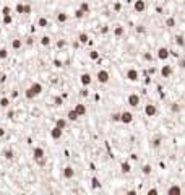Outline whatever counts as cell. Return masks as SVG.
<instances>
[{
	"label": "cell",
	"mask_w": 185,
	"mask_h": 195,
	"mask_svg": "<svg viewBox=\"0 0 185 195\" xmlns=\"http://www.w3.org/2000/svg\"><path fill=\"white\" fill-rule=\"evenodd\" d=\"M7 57H8V51H7V49H0V58L5 60Z\"/></svg>",
	"instance_id": "obj_39"
},
{
	"label": "cell",
	"mask_w": 185,
	"mask_h": 195,
	"mask_svg": "<svg viewBox=\"0 0 185 195\" xmlns=\"http://www.w3.org/2000/svg\"><path fill=\"white\" fill-rule=\"evenodd\" d=\"M10 13H12V8H10V7H3L2 8V15H10Z\"/></svg>",
	"instance_id": "obj_44"
},
{
	"label": "cell",
	"mask_w": 185,
	"mask_h": 195,
	"mask_svg": "<svg viewBox=\"0 0 185 195\" xmlns=\"http://www.w3.org/2000/svg\"><path fill=\"white\" fill-rule=\"evenodd\" d=\"M24 96H26V99H34L36 98V94L31 91V88H28V90L24 91Z\"/></svg>",
	"instance_id": "obj_31"
},
{
	"label": "cell",
	"mask_w": 185,
	"mask_h": 195,
	"mask_svg": "<svg viewBox=\"0 0 185 195\" xmlns=\"http://www.w3.org/2000/svg\"><path fill=\"white\" fill-rule=\"evenodd\" d=\"M44 156H46V153H44V148H41V146H36V148L33 150V158H34V161L44 158Z\"/></svg>",
	"instance_id": "obj_9"
},
{
	"label": "cell",
	"mask_w": 185,
	"mask_h": 195,
	"mask_svg": "<svg viewBox=\"0 0 185 195\" xmlns=\"http://www.w3.org/2000/svg\"><path fill=\"white\" fill-rule=\"evenodd\" d=\"M33 12V8H31V5H29V3H26L24 5V15H29V13H31Z\"/></svg>",
	"instance_id": "obj_43"
},
{
	"label": "cell",
	"mask_w": 185,
	"mask_h": 195,
	"mask_svg": "<svg viewBox=\"0 0 185 195\" xmlns=\"http://www.w3.org/2000/svg\"><path fill=\"white\" fill-rule=\"evenodd\" d=\"M88 94H90V93H88V90H86V88H83V90H81V96H88Z\"/></svg>",
	"instance_id": "obj_52"
},
{
	"label": "cell",
	"mask_w": 185,
	"mask_h": 195,
	"mask_svg": "<svg viewBox=\"0 0 185 195\" xmlns=\"http://www.w3.org/2000/svg\"><path fill=\"white\" fill-rule=\"evenodd\" d=\"M84 15H86V13L83 12V10H80V8H78L76 12H75V18H78V20H81V18H83Z\"/></svg>",
	"instance_id": "obj_38"
},
{
	"label": "cell",
	"mask_w": 185,
	"mask_h": 195,
	"mask_svg": "<svg viewBox=\"0 0 185 195\" xmlns=\"http://www.w3.org/2000/svg\"><path fill=\"white\" fill-rule=\"evenodd\" d=\"M136 33H138V34H144L146 33V28L141 26V25H138V26H136Z\"/></svg>",
	"instance_id": "obj_41"
},
{
	"label": "cell",
	"mask_w": 185,
	"mask_h": 195,
	"mask_svg": "<svg viewBox=\"0 0 185 195\" xmlns=\"http://www.w3.org/2000/svg\"><path fill=\"white\" fill-rule=\"evenodd\" d=\"M13 115H15L13 111H10V112H8V119H13Z\"/></svg>",
	"instance_id": "obj_54"
},
{
	"label": "cell",
	"mask_w": 185,
	"mask_h": 195,
	"mask_svg": "<svg viewBox=\"0 0 185 195\" xmlns=\"http://www.w3.org/2000/svg\"><path fill=\"white\" fill-rule=\"evenodd\" d=\"M80 10H83L84 13H90V5H88V2H81L80 3Z\"/></svg>",
	"instance_id": "obj_33"
},
{
	"label": "cell",
	"mask_w": 185,
	"mask_h": 195,
	"mask_svg": "<svg viewBox=\"0 0 185 195\" xmlns=\"http://www.w3.org/2000/svg\"><path fill=\"white\" fill-rule=\"evenodd\" d=\"M3 25H12V21H13V18H12V15H3Z\"/></svg>",
	"instance_id": "obj_34"
},
{
	"label": "cell",
	"mask_w": 185,
	"mask_h": 195,
	"mask_svg": "<svg viewBox=\"0 0 185 195\" xmlns=\"http://www.w3.org/2000/svg\"><path fill=\"white\" fill-rule=\"evenodd\" d=\"M120 115H122V114H117V112H114V114L111 115L112 122H120Z\"/></svg>",
	"instance_id": "obj_40"
},
{
	"label": "cell",
	"mask_w": 185,
	"mask_h": 195,
	"mask_svg": "<svg viewBox=\"0 0 185 195\" xmlns=\"http://www.w3.org/2000/svg\"><path fill=\"white\" fill-rule=\"evenodd\" d=\"M80 81H81L83 86H90V85L93 83V76H91L90 73H83V75L80 76Z\"/></svg>",
	"instance_id": "obj_10"
},
{
	"label": "cell",
	"mask_w": 185,
	"mask_h": 195,
	"mask_svg": "<svg viewBox=\"0 0 185 195\" xmlns=\"http://www.w3.org/2000/svg\"><path fill=\"white\" fill-rule=\"evenodd\" d=\"M21 46H23L21 39H13V41H12V49H13V51H19V49H21Z\"/></svg>",
	"instance_id": "obj_18"
},
{
	"label": "cell",
	"mask_w": 185,
	"mask_h": 195,
	"mask_svg": "<svg viewBox=\"0 0 185 195\" xmlns=\"http://www.w3.org/2000/svg\"><path fill=\"white\" fill-rule=\"evenodd\" d=\"M169 55H171V51L167 47H159L158 49V58L159 60H167Z\"/></svg>",
	"instance_id": "obj_2"
},
{
	"label": "cell",
	"mask_w": 185,
	"mask_h": 195,
	"mask_svg": "<svg viewBox=\"0 0 185 195\" xmlns=\"http://www.w3.org/2000/svg\"><path fill=\"white\" fill-rule=\"evenodd\" d=\"M3 156H5V159H8V161H12V159L15 158V151H13L12 148H7V150L3 151Z\"/></svg>",
	"instance_id": "obj_20"
},
{
	"label": "cell",
	"mask_w": 185,
	"mask_h": 195,
	"mask_svg": "<svg viewBox=\"0 0 185 195\" xmlns=\"http://www.w3.org/2000/svg\"><path fill=\"white\" fill-rule=\"evenodd\" d=\"M143 57H144V60H148V62H150V60H151V58H153V57H151V54H150V52H146V54H144V55H143Z\"/></svg>",
	"instance_id": "obj_50"
},
{
	"label": "cell",
	"mask_w": 185,
	"mask_h": 195,
	"mask_svg": "<svg viewBox=\"0 0 185 195\" xmlns=\"http://www.w3.org/2000/svg\"><path fill=\"white\" fill-rule=\"evenodd\" d=\"M127 101H128V104H130L132 107H138V106H140V96L136 94V93H132Z\"/></svg>",
	"instance_id": "obj_8"
},
{
	"label": "cell",
	"mask_w": 185,
	"mask_h": 195,
	"mask_svg": "<svg viewBox=\"0 0 185 195\" xmlns=\"http://www.w3.org/2000/svg\"><path fill=\"white\" fill-rule=\"evenodd\" d=\"M171 111H172V112H179V111H180V106H179L177 103H174V104L171 106Z\"/></svg>",
	"instance_id": "obj_42"
},
{
	"label": "cell",
	"mask_w": 185,
	"mask_h": 195,
	"mask_svg": "<svg viewBox=\"0 0 185 195\" xmlns=\"http://www.w3.org/2000/svg\"><path fill=\"white\" fill-rule=\"evenodd\" d=\"M73 109L78 112V115H80V117H83V115L86 114V106H84V104H76Z\"/></svg>",
	"instance_id": "obj_17"
},
{
	"label": "cell",
	"mask_w": 185,
	"mask_h": 195,
	"mask_svg": "<svg viewBox=\"0 0 185 195\" xmlns=\"http://www.w3.org/2000/svg\"><path fill=\"white\" fill-rule=\"evenodd\" d=\"M179 67L185 70V58H180V60H179Z\"/></svg>",
	"instance_id": "obj_49"
},
{
	"label": "cell",
	"mask_w": 185,
	"mask_h": 195,
	"mask_svg": "<svg viewBox=\"0 0 185 195\" xmlns=\"http://www.w3.org/2000/svg\"><path fill=\"white\" fill-rule=\"evenodd\" d=\"M114 10H115V12H120V10H122V5H120L119 2L114 3Z\"/></svg>",
	"instance_id": "obj_47"
},
{
	"label": "cell",
	"mask_w": 185,
	"mask_h": 195,
	"mask_svg": "<svg viewBox=\"0 0 185 195\" xmlns=\"http://www.w3.org/2000/svg\"><path fill=\"white\" fill-rule=\"evenodd\" d=\"M67 119H68V122H76L78 119H80V115H78V112L75 109H72V111L67 112Z\"/></svg>",
	"instance_id": "obj_11"
},
{
	"label": "cell",
	"mask_w": 185,
	"mask_h": 195,
	"mask_svg": "<svg viewBox=\"0 0 185 195\" xmlns=\"http://www.w3.org/2000/svg\"><path fill=\"white\" fill-rule=\"evenodd\" d=\"M75 176V169L72 168V166H67V168H63V177L65 179H72Z\"/></svg>",
	"instance_id": "obj_13"
},
{
	"label": "cell",
	"mask_w": 185,
	"mask_h": 195,
	"mask_svg": "<svg viewBox=\"0 0 185 195\" xmlns=\"http://www.w3.org/2000/svg\"><path fill=\"white\" fill-rule=\"evenodd\" d=\"M90 58H91V60H97V58H99V52H97V51H91L90 52Z\"/></svg>",
	"instance_id": "obj_37"
},
{
	"label": "cell",
	"mask_w": 185,
	"mask_h": 195,
	"mask_svg": "<svg viewBox=\"0 0 185 195\" xmlns=\"http://www.w3.org/2000/svg\"><path fill=\"white\" fill-rule=\"evenodd\" d=\"M62 135H63V129H60L58 125H54V129L51 130V136H52V138L54 140H60Z\"/></svg>",
	"instance_id": "obj_6"
},
{
	"label": "cell",
	"mask_w": 185,
	"mask_h": 195,
	"mask_svg": "<svg viewBox=\"0 0 185 195\" xmlns=\"http://www.w3.org/2000/svg\"><path fill=\"white\" fill-rule=\"evenodd\" d=\"M47 23H49V21H47V18H44V16H41V18L37 20V26H41V28H46Z\"/></svg>",
	"instance_id": "obj_29"
},
{
	"label": "cell",
	"mask_w": 185,
	"mask_h": 195,
	"mask_svg": "<svg viewBox=\"0 0 185 195\" xmlns=\"http://www.w3.org/2000/svg\"><path fill=\"white\" fill-rule=\"evenodd\" d=\"M120 122L122 124H132L133 122V114L132 112H128V111H125V112H122V115H120Z\"/></svg>",
	"instance_id": "obj_7"
},
{
	"label": "cell",
	"mask_w": 185,
	"mask_h": 195,
	"mask_svg": "<svg viewBox=\"0 0 185 195\" xmlns=\"http://www.w3.org/2000/svg\"><path fill=\"white\" fill-rule=\"evenodd\" d=\"M8 106H10V99H8V98H0V107H2V109H7Z\"/></svg>",
	"instance_id": "obj_27"
},
{
	"label": "cell",
	"mask_w": 185,
	"mask_h": 195,
	"mask_svg": "<svg viewBox=\"0 0 185 195\" xmlns=\"http://www.w3.org/2000/svg\"><path fill=\"white\" fill-rule=\"evenodd\" d=\"M78 41H80L81 44H88V42H90V37H88L86 33H80V36H78Z\"/></svg>",
	"instance_id": "obj_24"
},
{
	"label": "cell",
	"mask_w": 185,
	"mask_h": 195,
	"mask_svg": "<svg viewBox=\"0 0 185 195\" xmlns=\"http://www.w3.org/2000/svg\"><path fill=\"white\" fill-rule=\"evenodd\" d=\"M65 46H67L65 39H58V41H57V47H65Z\"/></svg>",
	"instance_id": "obj_45"
},
{
	"label": "cell",
	"mask_w": 185,
	"mask_h": 195,
	"mask_svg": "<svg viewBox=\"0 0 185 195\" xmlns=\"http://www.w3.org/2000/svg\"><path fill=\"white\" fill-rule=\"evenodd\" d=\"M120 171H122L123 174H130V172H132V164H130L128 161H123V163L120 164Z\"/></svg>",
	"instance_id": "obj_16"
},
{
	"label": "cell",
	"mask_w": 185,
	"mask_h": 195,
	"mask_svg": "<svg viewBox=\"0 0 185 195\" xmlns=\"http://www.w3.org/2000/svg\"><path fill=\"white\" fill-rule=\"evenodd\" d=\"M151 146H153V148H159V146H161V138H159V136H156V138L151 140Z\"/></svg>",
	"instance_id": "obj_28"
},
{
	"label": "cell",
	"mask_w": 185,
	"mask_h": 195,
	"mask_svg": "<svg viewBox=\"0 0 185 195\" xmlns=\"http://www.w3.org/2000/svg\"><path fill=\"white\" fill-rule=\"evenodd\" d=\"M0 73H2V67H0Z\"/></svg>",
	"instance_id": "obj_56"
},
{
	"label": "cell",
	"mask_w": 185,
	"mask_h": 195,
	"mask_svg": "<svg viewBox=\"0 0 185 195\" xmlns=\"http://www.w3.org/2000/svg\"><path fill=\"white\" fill-rule=\"evenodd\" d=\"M101 33L102 34H107V33H109V26H102L101 28Z\"/></svg>",
	"instance_id": "obj_48"
},
{
	"label": "cell",
	"mask_w": 185,
	"mask_h": 195,
	"mask_svg": "<svg viewBox=\"0 0 185 195\" xmlns=\"http://www.w3.org/2000/svg\"><path fill=\"white\" fill-rule=\"evenodd\" d=\"M29 88H31V91L36 94V96H39V94H41L42 93V85L41 83H37V81H34L31 86H29Z\"/></svg>",
	"instance_id": "obj_12"
},
{
	"label": "cell",
	"mask_w": 185,
	"mask_h": 195,
	"mask_svg": "<svg viewBox=\"0 0 185 195\" xmlns=\"http://www.w3.org/2000/svg\"><path fill=\"white\" fill-rule=\"evenodd\" d=\"M179 2H183V0H179Z\"/></svg>",
	"instance_id": "obj_57"
},
{
	"label": "cell",
	"mask_w": 185,
	"mask_h": 195,
	"mask_svg": "<svg viewBox=\"0 0 185 195\" xmlns=\"http://www.w3.org/2000/svg\"><path fill=\"white\" fill-rule=\"evenodd\" d=\"M91 185H93L94 189H101V182H99V179H97V177H93L91 179Z\"/></svg>",
	"instance_id": "obj_32"
},
{
	"label": "cell",
	"mask_w": 185,
	"mask_h": 195,
	"mask_svg": "<svg viewBox=\"0 0 185 195\" xmlns=\"http://www.w3.org/2000/svg\"><path fill=\"white\" fill-rule=\"evenodd\" d=\"M151 172H153V168H151L150 164H144L143 168H141V174H143V176H150Z\"/></svg>",
	"instance_id": "obj_25"
},
{
	"label": "cell",
	"mask_w": 185,
	"mask_h": 195,
	"mask_svg": "<svg viewBox=\"0 0 185 195\" xmlns=\"http://www.w3.org/2000/svg\"><path fill=\"white\" fill-rule=\"evenodd\" d=\"M57 21H58V23H67V21H68V15L63 13V12H58V13H57Z\"/></svg>",
	"instance_id": "obj_19"
},
{
	"label": "cell",
	"mask_w": 185,
	"mask_h": 195,
	"mask_svg": "<svg viewBox=\"0 0 185 195\" xmlns=\"http://www.w3.org/2000/svg\"><path fill=\"white\" fill-rule=\"evenodd\" d=\"M125 76H127V80H128V81H138L140 73H138V70H136V68H128V70H127V73H125Z\"/></svg>",
	"instance_id": "obj_1"
},
{
	"label": "cell",
	"mask_w": 185,
	"mask_h": 195,
	"mask_svg": "<svg viewBox=\"0 0 185 195\" xmlns=\"http://www.w3.org/2000/svg\"><path fill=\"white\" fill-rule=\"evenodd\" d=\"M36 163H37V166H46V163H47V159H46V156H44V158H41V159H37Z\"/></svg>",
	"instance_id": "obj_46"
},
{
	"label": "cell",
	"mask_w": 185,
	"mask_h": 195,
	"mask_svg": "<svg viewBox=\"0 0 185 195\" xmlns=\"http://www.w3.org/2000/svg\"><path fill=\"white\" fill-rule=\"evenodd\" d=\"M123 33H125V28H123L122 25H119V26H115V29H114V34H115L117 37H120V36H123Z\"/></svg>",
	"instance_id": "obj_22"
},
{
	"label": "cell",
	"mask_w": 185,
	"mask_h": 195,
	"mask_svg": "<svg viewBox=\"0 0 185 195\" xmlns=\"http://www.w3.org/2000/svg\"><path fill=\"white\" fill-rule=\"evenodd\" d=\"M15 10H16V13L24 15V5H23V3H18V5L15 7Z\"/></svg>",
	"instance_id": "obj_35"
},
{
	"label": "cell",
	"mask_w": 185,
	"mask_h": 195,
	"mask_svg": "<svg viewBox=\"0 0 185 195\" xmlns=\"http://www.w3.org/2000/svg\"><path fill=\"white\" fill-rule=\"evenodd\" d=\"M156 114H158V107H156L154 104H146V106H144V115L154 117Z\"/></svg>",
	"instance_id": "obj_5"
},
{
	"label": "cell",
	"mask_w": 185,
	"mask_h": 195,
	"mask_svg": "<svg viewBox=\"0 0 185 195\" xmlns=\"http://www.w3.org/2000/svg\"><path fill=\"white\" fill-rule=\"evenodd\" d=\"M175 44H177L179 47H183V46H185V39H183L182 34H177V36H175Z\"/></svg>",
	"instance_id": "obj_26"
},
{
	"label": "cell",
	"mask_w": 185,
	"mask_h": 195,
	"mask_svg": "<svg viewBox=\"0 0 185 195\" xmlns=\"http://www.w3.org/2000/svg\"><path fill=\"white\" fill-rule=\"evenodd\" d=\"M67 122H68V119H63V117H60V119H57V122H55V125H58L60 129H67Z\"/></svg>",
	"instance_id": "obj_23"
},
{
	"label": "cell",
	"mask_w": 185,
	"mask_h": 195,
	"mask_svg": "<svg viewBox=\"0 0 185 195\" xmlns=\"http://www.w3.org/2000/svg\"><path fill=\"white\" fill-rule=\"evenodd\" d=\"M156 193H158V189H150L148 190V195H156Z\"/></svg>",
	"instance_id": "obj_51"
},
{
	"label": "cell",
	"mask_w": 185,
	"mask_h": 195,
	"mask_svg": "<svg viewBox=\"0 0 185 195\" xmlns=\"http://www.w3.org/2000/svg\"><path fill=\"white\" fill-rule=\"evenodd\" d=\"M161 75H162V78H169L172 75V67L171 65H164L161 68Z\"/></svg>",
	"instance_id": "obj_15"
},
{
	"label": "cell",
	"mask_w": 185,
	"mask_h": 195,
	"mask_svg": "<svg viewBox=\"0 0 185 195\" xmlns=\"http://www.w3.org/2000/svg\"><path fill=\"white\" fill-rule=\"evenodd\" d=\"M33 42H34L33 39H28V41H26V44H28V46H33Z\"/></svg>",
	"instance_id": "obj_55"
},
{
	"label": "cell",
	"mask_w": 185,
	"mask_h": 195,
	"mask_svg": "<svg viewBox=\"0 0 185 195\" xmlns=\"http://www.w3.org/2000/svg\"><path fill=\"white\" fill-rule=\"evenodd\" d=\"M96 78H97V81H99V83H107V81H109V72H106V70H99V72H97L96 73Z\"/></svg>",
	"instance_id": "obj_4"
},
{
	"label": "cell",
	"mask_w": 185,
	"mask_h": 195,
	"mask_svg": "<svg viewBox=\"0 0 185 195\" xmlns=\"http://www.w3.org/2000/svg\"><path fill=\"white\" fill-rule=\"evenodd\" d=\"M183 156H185V153H183Z\"/></svg>",
	"instance_id": "obj_58"
},
{
	"label": "cell",
	"mask_w": 185,
	"mask_h": 195,
	"mask_svg": "<svg viewBox=\"0 0 185 195\" xmlns=\"http://www.w3.org/2000/svg\"><path fill=\"white\" fill-rule=\"evenodd\" d=\"M166 26H167V28H174L175 26V18H167V20H166Z\"/></svg>",
	"instance_id": "obj_36"
},
{
	"label": "cell",
	"mask_w": 185,
	"mask_h": 195,
	"mask_svg": "<svg viewBox=\"0 0 185 195\" xmlns=\"http://www.w3.org/2000/svg\"><path fill=\"white\" fill-rule=\"evenodd\" d=\"M133 8H135L136 13H143L144 10H146V2H144V0H135V2H133Z\"/></svg>",
	"instance_id": "obj_3"
},
{
	"label": "cell",
	"mask_w": 185,
	"mask_h": 195,
	"mask_svg": "<svg viewBox=\"0 0 185 195\" xmlns=\"http://www.w3.org/2000/svg\"><path fill=\"white\" fill-rule=\"evenodd\" d=\"M63 99H65L63 96H54L52 103H54V106H55V107H60V106L63 104Z\"/></svg>",
	"instance_id": "obj_21"
},
{
	"label": "cell",
	"mask_w": 185,
	"mask_h": 195,
	"mask_svg": "<svg viewBox=\"0 0 185 195\" xmlns=\"http://www.w3.org/2000/svg\"><path fill=\"white\" fill-rule=\"evenodd\" d=\"M41 44H42L44 47L51 46V37H49V36H42V37H41Z\"/></svg>",
	"instance_id": "obj_30"
},
{
	"label": "cell",
	"mask_w": 185,
	"mask_h": 195,
	"mask_svg": "<svg viewBox=\"0 0 185 195\" xmlns=\"http://www.w3.org/2000/svg\"><path fill=\"white\" fill-rule=\"evenodd\" d=\"M3 136H5V130L2 129V127H0V138H3Z\"/></svg>",
	"instance_id": "obj_53"
},
{
	"label": "cell",
	"mask_w": 185,
	"mask_h": 195,
	"mask_svg": "<svg viewBox=\"0 0 185 195\" xmlns=\"http://www.w3.org/2000/svg\"><path fill=\"white\" fill-rule=\"evenodd\" d=\"M180 193H182L180 185H171L167 189V195H180Z\"/></svg>",
	"instance_id": "obj_14"
}]
</instances>
